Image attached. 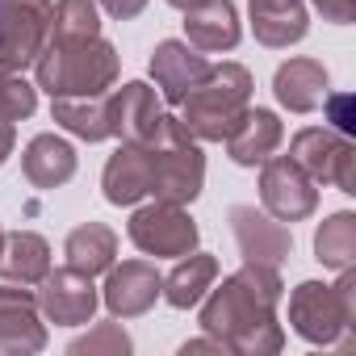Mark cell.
I'll return each instance as SVG.
<instances>
[{
	"mask_svg": "<svg viewBox=\"0 0 356 356\" xmlns=\"http://www.w3.org/2000/svg\"><path fill=\"white\" fill-rule=\"evenodd\" d=\"M281 277L264 264H243L235 277H227L210 302L202 306V331L214 335L227 352H281L285 335L277 327V302H281Z\"/></svg>",
	"mask_w": 356,
	"mask_h": 356,
	"instance_id": "obj_1",
	"label": "cell"
},
{
	"mask_svg": "<svg viewBox=\"0 0 356 356\" xmlns=\"http://www.w3.org/2000/svg\"><path fill=\"white\" fill-rule=\"evenodd\" d=\"M118 51L97 34V38H47L42 55L34 59L38 88L51 97H101L118 80Z\"/></svg>",
	"mask_w": 356,
	"mask_h": 356,
	"instance_id": "obj_2",
	"label": "cell"
},
{
	"mask_svg": "<svg viewBox=\"0 0 356 356\" xmlns=\"http://www.w3.org/2000/svg\"><path fill=\"white\" fill-rule=\"evenodd\" d=\"M181 122L202 143H222L252 109V72L243 63L210 67V76L181 101Z\"/></svg>",
	"mask_w": 356,
	"mask_h": 356,
	"instance_id": "obj_3",
	"label": "cell"
},
{
	"mask_svg": "<svg viewBox=\"0 0 356 356\" xmlns=\"http://www.w3.org/2000/svg\"><path fill=\"white\" fill-rule=\"evenodd\" d=\"M143 147L151 155V193H155V202L189 206L206 185V155H202L197 138L189 134V126L181 118L163 113L155 138L143 143Z\"/></svg>",
	"mask_w": 356,
	"mask_h": 356,
	"instance_id": "obj_4",
	"label": "cell"
},
{
	"mask_svg": "<svg viewBox=\"0 0 356 356\" xmlns=\"http://www.w3.org/2000/svg\"><path fill=\"white\" fill-rule=\"evenodd\" d=\"M289 323L310 343H335L356 327V273L343 268L335 285L302 281L289 298Z\"/></svg>",
	"mask_w": 356,
	"mask_h": 356,
	"instance_id": "obj_5",
	"label": "cell"
},
{
	"mask_svg": "<svg viewBox=\"0 0 356 356\" xmlns=\"http://www.w3.org/2000/svg\"><path fill=\"white\" fill-rule=\"evenodd\" d=\"M289 159L314 185H335L339 193H356V147L327 126H306L289 143Z\"/></svg>",
	"mask_w": 356,
	"mask_h": 356,
	"instance_id": "obj_6",
	"label": "cell"
},
{
	"mask_svg": "<svg viewBox=\"0 0 356 356\" xmlns=\"http://www.w3.org/2000/svg\"><path fill=\"white\" fill-rule=\"evenodd\" d=\"M51 38V0H0V67L26 72Z\"/></svg>",
	"mask_w": 356,
	"mask_h": 356,
	"instance_id": "obj_7",
	"label": "cell"
},
{
	"mask_svg": "<svg viewBox=\"0 0 356 356\" xmlns=\"http://www.w3.org/2000/svg\"><path fill=\"white\" fill-rule=\"evenodd\" d=\"M130 243L147 256H168V260H181L197 248V222L176 206V202H155L134 210L130 218Z\"/></svg>",
	"mask_w": 356,
	"mask_h": 356,
	"instance_id": "obj_8",
	"label": "cell"
},
{
	"mask_svg": "<svg viewBox=\"0 0 356 356\" xmlns=\"http://www.w3.org/2000/svg\"><path fill=\"white\" fill-rule=\"evenodd\" d=\"M260 202L277 222H302L318 210V189L289 155H268L260 163Z\"/></svg>",
	"mask_w": 356,
	"mask_h": 356,
	"instance_id": "obj_9",
	"label": "cell"
},
{
	"mask_svg": "<svg viewBox=\"0 0 356 356\" xmlns=\"http://www.w3.org/2000/svg\"><path fill=\"white\" fill-rule=\"evenodd\" d=\"M231 231L235 243L243 252L248 264H264V268H281L285 256L293 252V235L285 222H277L268 210L256 206H231Z\"/></svg>",
	"mask_w": 356,
	"mask_h": 356,
	"instance_id": "obj_10",
	"label": "cell"
},
{
	"mask_svg": "<svg viewBox=\"0 0 356 356\" xmlns=\"http://www.w3.org/2000/svg\"><path fill=\"white\" fill-rule=\"evenodd\" d=\"M210 59L202 51H193L189 42L181 38H163L151 55V76H155V88L168 105H181L206 76H210Z\"/></svg>",
	"mask_w": 356,
	"mask_h": 356,
	"instance_id": "obj_11",
	"label": "cell"
},
{
	"mask_svg": "<svg viewBox=\"0 0 356 356\" xmlns=\"http://www.w3.org/2000/svg\"><path fill=\"white\" fill-rule=\"evenodd\" d=\"M38 285H42L38 289V310L51 323L80 327V323L92 318V310H97V285H92V277H84L76 268H59V273L51 268Z\"/></svg>",
	"mask_w": 356,
	"mask_h": 356,
	"instance_id": "obj_12",
	"label": "cell"
},
{
	"mask_svg": "<svg viewBox=\"0 0 356 356\" xmlns=\"http://www.w3.org/2000/svg\"><path fill=\"white\" fill-rule=\"evenodd\" d=\"M47 348V327H42V310L38 298L22 285H0V352L9 356H26V352H42Z\"/></svg>",
	"mask_w": 356,
	"mask_h": 356,
	"instance_id": "obj_13",
	"label": "cell"
},
{
	"mask_svg": "<svg viewBox=\"0 0 356 356\" xmlns=\"http://www.w3.org/2000/svg\"><path fill=\"white\" fill-rule=\"evenodd\" d=\"M163 293V277L155 273V264L147 260H126V264H109V277H105V306L118 314V318H138L155 306V298Z\"/></svg>",
	"mask_w": 356,
	"mask_h": 356,
	"instance_id": "obj_14",
	"label": "cell"
},
{
	"mask_svg": "<svg viewBox=\"0 0 356 356\" xmlns=\"http://www.w3.org/2000/svg\"><path fill=\"white\" fill-rule=\"evenodd\" d=\"M109 105H113V138L122 143H151L159 122H163V109L155 101V88L151 84H122L118 92H109Z\"/></svg>",
	"mask_w": 356,
	"mask_h": 356,
	"instance_id": "obj_15",
	"label": "cell"
},
{
	"mask_svg": "<svg viewBox=\"0 0 356 356\" xmlns=\"http://www.w3.org/2000/svg\"><path fill=\"white\" fill-rule=\"evenodd\" d=\"M101 185H105V202H113V206L143 202L151 193V155H147V147L143 143H122L105 163Z\"/></svg>",
	"mask_w": 356,
	"mask_h": 356,
	"instance_id": "obj_16",
	"label": "cell"
},
{
	"mask_svg": "<svg viewBox=\"0 0 356 356\" xmlns=\"http://www.w3.org/2000/svg\"><path fill=\"white\" fill-rule=\"evenodd\" d=\"M185 34L189 47L202 55H218V51H235L239 47V9L231 0H206V5L185 13Z\"/></svg>",
	"mask_w": 356,
	"mask_h": 356,
	"instance_id": "obj_17",
	"label": "cell"
},
{
	"mask_svg": "<svg viewBox=\"0 0 356 356\" xmlns=\"http://www.w3.org/2000/svg\"><path fill=\"white\" fill-rule=\"evenodd\" d=\"M273 92L289 113H314L327 101V67L318 59H289L277 67Z\"/></svg>",
	"mask_w": 356,
	"mask_h": 356,
	"instance_id": "obj_18",
	"label": "cell"
},
{
	"mask_svg": "<svg viewBox=\"0 0 356 356\" xmlns=\"http://www.w3.org/2000/svg\"><path fill=\"white\" fill-rule=\"evenodd\" d=\"M22 168L34 189H59L76 176V147L59 134H38L22 151Z\"/></svg>",
	"mask_w": 356,
	"mask_h": 356,
	"instance_id": "obj_19",
	"label": "cell"
},
{
	"mask_svg": "<svg viewBox=\"0 0 356 356\" xmlns=\"http://www.w3.org/2000/svg\"><path fill=\"white\" fill-rule=\"evenodd\" d=\"M248 5H252V30H256V38L264 47H273V51L302 42L306 30H310L302 0H248Z\"/></svg>",
	"mask_w": 356,
	"mask_h": 356,
	"instance_id": "obj_20",
	"label": "cell"
},
{
	"mask_svg": "<svg viewBox=\"0 0 356 356\" xmlns=\"http://www.w3.org/2000/svg\"><path fill=\"white\" fill-rule=\"evenodd\" d=\"M281 138H285V130H281L277 113H268V109H248L243 122L231 130L227 151H231V159H235L239 168H256V163H264L268 155H277Z\"/></svg>",
	"mask_w": 356,
	"mask_h": 356,
	"instance_id": "obj_21",
	"label": "cell"
},
{
	"mask_svg": "<svg viewBox=\"0 0 356 356\" xmlns=\"http://www.w3.org/2000/svg\"><path fill=\"white\" fill-rule=\"evenodd\" d=\"M51 118H55V126L72 130V134L84 138V143L113 138V105H109V92H101V97H84V101L55 97Z\"/></svg>",
	"mask_w": 356,
	"mask_h": 356,
	"instance_id": "obj_22",
	"label": "cell"
},
{
	"mask_svg": "<svg viewBox=\"0 0 356 356\" xmlns=\"http://www.w3.org/2000/svg\"><path fill=\"white\" fill-rule=\"evenodd\" d=\"M214 277H218V260L206 256V252H189V256L176 260V268L163 277V293L159 298H168V306H176V310H189V306H197L206 298Z\"/></svg>",
	"mask_w": 356,
	"mask_h": 356,
	"instance_id": "obj_23",
	"label": "cell"
},
{
	"mask_svg": "<svg viewBox=\"0 0 356 356\" xmlns=\"http://www.w3.org/2000/svg\"><path fill=\"white\" fill-rule=\"evenodd\" d=\"M0 273H5V281H22V285H38L47 273H51V248L42 235L34 231H13L5 239V248H0Z\"/></svg>",
	"mask_w": 356,
	"mask_h": 356,
	"instance_id": "obj_24",
	"label": "cell"
},
{
	"mask_svg": "<svg viewBox=\"0 0 356 356\" xmlns=\"http://www.w3.org/2000/svg\"><path fill=\"white\" fill-rule=\"evenodd\" d=\"M63 256H67V268L84 273V277H97V273H109L113 256H118V235L105 227V222H84L67 235L63 243Z\"/></svg>",
	"mask_w": 356,
	"mask_h": 356,
	"instance_id": "obj_25",
	"label": "cell"
},
{
	"mask_svg": "<svg viewBox=\"0 0 356 356\" xmlns=\"http://www.w3.org/2000/svg\"><path fill=\"white\" fill-rule=\"evenodd\" d=\"M314 256H318V264H327L335 273L352 268L356 264V214H348V210L331 214L314 235Z\"/></svg>",
	"mask_w": 356,
	"mask_h": 356,
	"instance_id": "obj_26",
	"label": "cell"
},
{
	"mask_svg": "<svg viewBox=\"0 0 356 356\" xmlns=\"http://www.w3.org/2000/svg\"><path fill=\"white\" fill-rule=\"evenodd\" d=\"M97 0H59L51 5V38H97Z\"/></svg>",
	"mask_w": 356,
	"mask_h": 356,
	"instance_id": "obj_27",
	"label": "cell"
},
{
	"mask_svg": "<svg viewBox=\"0 0 356 356\" xmlns=\"http://www.w3.org/2000/svg\"><path fill=\"white\" fill-rule=\"evenodd\" d=\"M38 109V88L22 80V72L0 67V122H22Z\"/></svg>",
	"mask_w": 356,
	"mask_h": 356,
	"instance_id": "obj_28",
	"label": "cell"
},
{
	"mask_svg": "<svg viewBox=\"0 0 356 356\" xmlns=\"http://www.w3.org/2000/svg\"><path fill=\"white\" fill-rule=\"evenodd\" d=\"M72 352H76V356H84V352H130V335H126L118 323H101V327L88 331L84 339H76Z\"/></svg>",
	"mask_w": 356,
	"mask_h": 356,
	"instance_id": "obj_29",
	"label": "cell"
},
{
	"mask_svg": "<svg viewBox=\"0 0 356 356\" xmlns=\"http://www.w3.org/2000/svg\"><path fill=\"white\" fill-rule=\"evenodd\" d=\"M314 9H318L327 22L343 26V22H352V17H356V0H314Z\"/></svg>",
	"mask_w": 356,
	"mask_h": 356,
	"instance_id": "obj_30",
	"label": "cell"
},
{
	"mask_svg": "<svg viewBox=\"0 0 356 356\" xmlns=\"http://www.w3.org/2000/svg\"><path fill=\"white\" fill-rule=\"evenodd\" d=\"M101 9L109 17H118V22H130V17H138L147 9V0H101Z\"/></svg>",
	"mask_w": 356,
	"mask_h": 356,
	"instance_id": "obj_31",
	"label": "cell"
},
{
	"mask_svg": "<svg viewBox=\"0 0 356 356\" xmlns=\"http://www.w3.org/2000/svg\"><path fill=\"white\" fill-rule=\"evenodd\" d=\"M323 105H331V113H335V130H339V134H352V118H348V97H335V101L327 97Z\"/></svg>",
	"mask_w": 356,
	"mask_h": 356,
	"instance_id": "obj_32",
	"label": "cell"
},
{
	"mask_svg": "<svg viewBox=\"0 0 356 356\" xmlns=\"http://www.w3.org/2000/svg\"><path fill=\"white\" fill-rule=\"evenodd\" d=\"M13 155V122H0V163Z\"/></svg>",
	"mask_w": 356,
	"mask_h": 356,
	"instance_id": "obj_33",
	"label": "cell"
},
{
	"mask_svg": "<svg viewBox=\"0 0 356 356\" xmlns=\"http://www.w3.org/2000/svg\"><path fill=\"white\" fill-rule=\"evenodd\" d=\"M168 5H172V9H185V13H189V9H197V5H206V0H168Z\"/></svg>",
	"mask_w": 356,
	"mask_h": 356,
	"instance_id": "obj_34",
	"label": "cell"
},
{
	"mask_svg": "<svg viewBox=\"0 0 356 356\" xmlns=\"http://www.w3.org/2000/svg\"><path fill=\"white\" fill-rule=\"evenodd\" d=\"M0 248H5V231H0Z\"/></svg>",
	"mask_w": 356,
	"mask_h": 356,
	"instance_id": "obj_35",
	"label": "cell"
}]
</instances>
